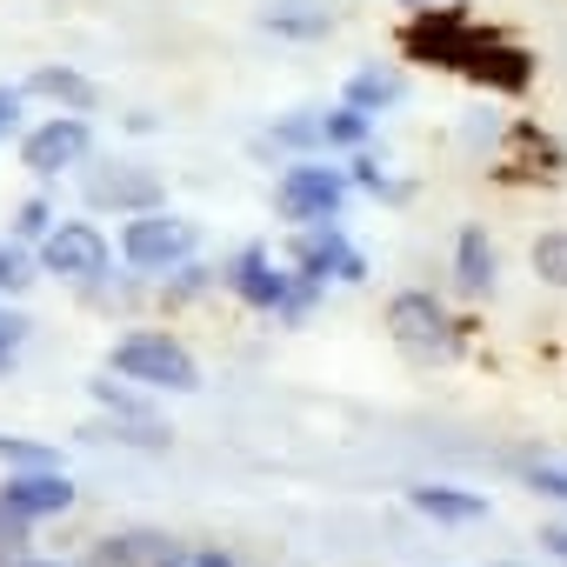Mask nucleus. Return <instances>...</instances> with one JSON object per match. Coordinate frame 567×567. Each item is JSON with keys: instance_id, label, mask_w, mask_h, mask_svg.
Masks as SVG:
<instances>
[{"instance_id": "obj_8", "label": "nucleus", "mask_w": 567, "mask_h": 567, "mask_svg": "<svg viewBox=\"0 0 567 567\" xmlns=\"http://www.w3.org/2000/svg\"><path fill=\"white\" fill-rule=\"evenodd\" d=\"M388 334H394L408 354H447V348H454V321H447V308H441L427 288H401V295L388 301Z\"/></svg>"}, {"instance_id": "obj_17", "label": "nucleus", "mask_w": 567, "mask_h": 567, "mask_svg": "<svg viewBox=\"0 0 567 567\" xmlns=\"http://www.w3.org/2000/svg\"><path fill=\"white\" fill-rule=\"evenodd\" d=\"M167 554H174L167 534H107V540L94 547L101 567H161Z\"/></svg>"}, {"instance_id": "obj_19", "label": "nucleus", "mask_w": 567, "mask_h": 567, "mask_svg": "<svg viewBox=\"0 0 567 567\" xmlns=\"http://www.w3.org/2000/svg\"><path fill=\"white\" fill-rule=\"evenodd\" d=\"M274 147H288V154H328V134H321V107H301V114H288V121H274V134H267Z\"/></svg>"}, {"instance_id": "obj_30", "label": "nucleus", "mask_w": 567, "mask_h": 567, "mask_svg": "<svg viewBox=\"0 0 567 567\" xmlns=\"http://www.w3.org/2000/svg\"><path fill=\"white\" fill-rule=\"evenodd\" d=\"M28 341V315H14V308H0V354H14Z\"/></svg>"}, {"instance_id": "obj_28", "label": "nucleus", "mask_w": 567, "mask_h": 567, "mask_svg": "<svg viewBox=\"0 0 567 567\" xmlns=\"http://www.w3.org/2000/svg\"><path fill=\"white\" fill-rule=\"evenodd\" d=\"M354 187H368V194H388V200H401V187H394V181L381 174V161H368V154L354 161Z\"/></svg>"}, {"instance_id": "obj_6", "label": "nucleus", "mask_w": 567, "mask_h": 567, "mask_svg": "<svg viewBox=\"0 0 567 567\" xmlns=\"http://www.w3.org/2000/svg\"><path fill=\"white\" fill-rule=\"evenodd\" d=\"M87 154H94L87 114H54V121H41L34 134H21V167H28L34 181H54V174L81 167Z\"/></svg>"}, {"instance_id": "obj_9", "label": "nucleus", "mask_w": 567, "mask_h": 567, "mask_svg": "<svg viewBox=\"0 0 567 567\" xmlns=\"http://www.w3.org/2000/svg\"><path fill=\"white\" fill-rule=\"evenodd\" d=\"M81 194H87V207H114V214L167 207L161 174H154V167H127V161H114V167H87V174H81Z\"/></svg>"}, {"instance_id": "obj_25", "label": "nucleus", "mask_w": 567, "mask_h": 567, "mask_svg": "<svg viewBox=\"0 0 567 567\" xmlns=\"http://www.w3.org/2000/svg\"><path fill=\"white\" fill-rule=\"evenodd\" d=\"M527 487L547 494V501H567V461H534L527 467Z\"/></svg>"}, {"instance_id": "obj_22", "label": "nucleus", "mask_w": 567, "mask_h": 567, "mask_svg": "<svg viewBox=\"0 0 567 567\" xmlns=\"http://www.w3.org/2000/svg\"><path fill=\"white\" fill-rule=\"evenodd\" d=\"M87 394H94L107 414H154V408H147V394H134V388H127V374H121V381H87Z\"/></svg>"}, {"instance_id": "obj_21", "label": "nucleus", "mask_w": 567, "mask_h": 567, "mask_svg": "<svg viewBox=\"0 0 567 567\" xmlns=\"http://www.w3.org/2000/svg\"><path fill=\"white\" fill-rule=\"evenodd\" d=\"M527 260H534V274L547 280V288H567V227H547Z\"/></svg>"}, {"instance_id": "obj_12", "label": "nucleus", "mask_w": 567, "mask_h": 567, "mask_svg": "<svg viewBox=\"0 0 567 567\" xmlns=\"http://www.w3.org/2000/svg\"><path fill=\"white\" fill-rule=\"evenodd\" d=\"M295 267H301L308 280H368V260L348 247V234H341L334 220H328V227H301Z\"/></svg>"}, {"instance_id": "obj_5", "label": "nucleus", "mask_w": 567, "mask_h": 567, "mask_svg": "<svg viewBox=\"0 0 567 567\" xmlns=\"http://www.w3.org/2000/svg\"><path fill=\"white\" fill-rule=\"evenodd\" d=\"M41 267L61 274V280H74V288H101L107 267H114V254H107V234L94 220H61L41 240Z\"/></svg>"}, {"instance_id": "obj_18", "label": "nucleus", "mask_w": 567, "mask_h": 567, "mask_svg": "<svg viewBox=\"0 0 567 567\" xmlns=\"http://www.w3.org/2000/svg\"><path fill=\"white\" fill-rule=\"evenodd\" d=\"M401 94H408V81H401L394 68H361V74L348 81V94H341V101H348V107H361V114H388Z\"/></svg>"}, {"instance_id": "obj_32", "label": "nucleus", "mask_w": 567, "mask_h": 567, "mask_svg": "<svg viewBox=\"0 0 567 567\" xmlns=\"http://www.w3.org/2000/svg\"><path fill=\"white\" fill-rule=\"evenodd\" d=\"M401 8H441V0H401Z\"/></svg>"}, {"instance_id": "obj_1", "label": "nucleus", "mask_w": 567, "mask_h": 567, "mask_svg": "<svg viewBox=\"0 0 567 567\" xmlns=\"http://www.w3.org/2000/svg\"><path fill=\"white\" fill-rule=\"evenodd\" d=\"M107 368L127 374V381H141V388H154V394H194V388H200V361H194L174 334H161V328L121 334L114 354H107Z\"/></svg>"}, {"instance_id": "obj_7", "label": "nucleus", "mask_w": 567, "mask_h": 567, "mask_svg": "<svg viewBox=\"0 0 567 567\" xmlns=\"http://www.w3.org/2000/svg\"><path fill=\"white\" fill-rule=\"evenodd\" d=\"M220 280H227V288H234L247 308H260V315H280V308L295 301V288H301V274H295L288 260H274L267 247H240L234 267H227Z\"/></svg>"}, {"instance_id": "obj_16", "label": "nucleus", "mask_w": 567, "mask_h": 567, "mask_svg": "<svg viewBox=\"0 0 567 567\" xmlns=\"http://www.w3.org/2000/svg\"><path fill=\"white\" fill-rule=\"evenodd\" d=\"M408 507H414V514H427V520H481V514H487V494L421 481V487H408Z\"/></svg>"}, {"instance_id": "obj_13", "label": "nucleus", "mask_w": 567, "mask_h": 567, "mask_svg": "<svg viewBox=\"0 0 567 567\" xmlns=\"http://www.w3.org/2000/svg\"><path fill=\"white\" fill-rule=\"evenodd\" d=\"M260 28L280 34V41H328L334 34V8L328 0H267Z\"/></svg>"}, {"instance_id": "obj_27", "label": "nucleus", "mask_w": 567, "mask_h": 567, "mask_svg": "<svg viewBox=\"0 0 567 567\" xmlns=\"http://www.w3.org/2000/svg\"><path fill=\"white\" fill-rule=\"evenodd\" d=\"M21 107H28V87H8V81H0V147L21 134Z\"/></svg>"}, {"instance_id": "obj_24", "label": "nucleus", "mask_w": 567, "mask_h": 567, "mask_svg": "<svg viewBox=\"0 0 567 567\" xmlns=\"http://www.w3.org/2000/svg\"><path fill=\"white\" fill-rule=\"evenodd\" d=\"M28 280H34V267H28L21 240H0V288H8V295H21Z\"/></svg>"}, {"instance_id": "obj_3", "label": "nucleus", "mask_w": 567, "mask_h": 567, "mask_svg": "<svg viewBox=\"0 0 567 567\" xmlns=\"http://www.w3.org/2000/svg\"><path fill=\"white\" fill-rule=\"evenodd\" d=\"M348 187H354V174L301 161V167H288V174L274 181V214L288 220V227H328V220H341Z\"/></svg>"}, {"instance_id": "obj_14", "label": "nucleus", "mask_w": 567, "mask_h": 567, "mask_svg": "<svg viewBox=\"0 0 567 567\" xmlns=\"http://www.w3.org/2000/svg\"><path fill=\"white\" fill-rule=\"evenodd\" d=\"M494 274H501V254H494L487 227H461V240H454V288L461 295H487Z\"/></svg>"}, {"instance_id": "obj_4", "label": "nucleus", "mask_w": 567, "mask_h": 567, "mask_svg": "<svg viewBox=\"0 0 567 567\" xmlns=\"http://www.w3.org/2000/svg\"><path fill=\"white\" fill-rule=\"evenodd\" d=\"M474 41H481V21H474L467 8H447V0H441V8H414V21H408V34H401L408 61L447 68V74H461V68H467Z\"/></svg>"}, {"instance_id": "obj_33", "label": "nucleus", "mask_w": 567, "mask_h": 567, "mask_svg": "<svg viewBox=\"0 0 567 567\" xmlns=\"http://www.w3.org/2000/svg\"><path fill=\"white\" fill-rule=\"evenodd\" d=\"M14 567H54V560H14Z\"/></svg>"}, {"instance_id": "obj_29", "label": "nucleus", "mask_w": 567, "mask_h": 567, "mask_svg": "<svg viewBox=\"0 0 567 567\" xmlns=\"http://www.w3.org/2000/svg\"><path fill=\"white\" fill-rule=\"evenodd\" d=\"M161 567H234L227 554H214V547H174Z\"/></svg>"}, {"instance_id": "obj_2", "label": "nucleus", "mask_w": 567, "mask_h": 567, "mask_svg": "<svg viewBox=\"0 0 567 567\" xmlns=\"http://www.w3.org/2000/svg\"><path fill=\"white\" fill-rule=\"evenodd\" d=\"M194 247H200V227L187 214H167V207L127 214V227H121V260L141 274H174L194 260Z\"/></svg>"}, {"instance_id": "obj_34", "label": "nucleus", "mask_w": 567, "mask_h": 567, "mask_svg": "<svg viewBox=\"0 0 567 567\" xmlns=\"http://www.w3.org/2000/svg\"><path fill=\"white\" fill-rule=\"evenodd\" d=\"M8 368H14V354H0V374H8Z\"/></svg>"}, {"instance_id": "obj_11", "label": "nucleus", "mask_w": 567, "mask_h": 567, "mask_svg": "<svg viewBox=\"0 0 567 567\" xmlns=\"http://www.w3.org/2000/svg\"><path fill=\"white\" fill-rule=\"evenodd\" d=\"M461 74H467L474 87H487V94H520V87L534 81V54L514 48V41H501L494 28H481V41H474V54H467Z\"/></svg>"}, {"instance_id": "obj_10", "label": "nucleus", "mask_w": 567, "mask_h": 567, "mask_svg": "<svg viewBox=\"0 0 567 567\" xmlns=\"http://www.w3.org/2000/svg\"><path fill=\"white\" fill-rule=\"evenodd\" d=\"M0 507L14 520H48V514H68L74 507V481L61 467H21L0 481Z\"/></svg>"}, {"instance_id": "obj_23", "label": "nucleus", "mask_w": 567, "mask_h": 567, "mask_svg": "<svg viewBox=\"0 0 567 567\" xmlns=\"http://www.w3.org/2000/svg\"><path fill=\"white\" fill-rule=\"evenodd\" d=\"M48 234H54V207H48L41 194L21 200V207H14V240H48Z\"/></svg>"}, {"instance_id": "obj_20", "label": "nucleus", "mask_w": 567, "mask_h": 567, "mask_svg": "<svg viewBox=\"0 0 567 567\" xmlns=\"http://www.w3.org/2000/svg\"><path fill=\"white\" fill-rule=\"evenodd\" d=\"M321 134H328V154L334 147H368V134H374V114H361V107H334V114H321Z\"/></svg>"}, {"instance_id": "obj_15", "label": "nucleus", "mask_w": 567, "mask_h": 567, "mask_svg": "<svg viewBox=\"0 0 567 567\" xmlns=\"http://www.w3.org/2000/svg\"><path fill=\"white\" fill-rule=\"evenodd\" d=\"M28 94L54 101L61 114H94V107H101V87H94L81 68H34V74H28Z\"/></svg>"}, {"instance_id": "obj_26", "label": "nucleus", "mask_w": 567, "mask_h": 567, "mask_svg": "<svg viewBox=\"0 0 567 567\" xmlns=\"http://www.w3.org/2000/svg\"><path fill=\"white\" fill-rule=\"evenodd\" d=\"M0 461H8V467H54V447H34V441H8V434H0Z\"/></svg>"}, {"instance_id": "obj_31", "label": "nucleus", "mask_w": 567, "mask_h": 567, "mask_svg": "<svg viewBox=\"0 0 567 567\" xmlns=\"http://www.w3.org/2000/svg\"><path fill=\"white\" fill-rule=\"evenodd\" d=\"M540 547H547L554 560H567V527H547V534H540Z\"/></svg>"}]
</instances>
